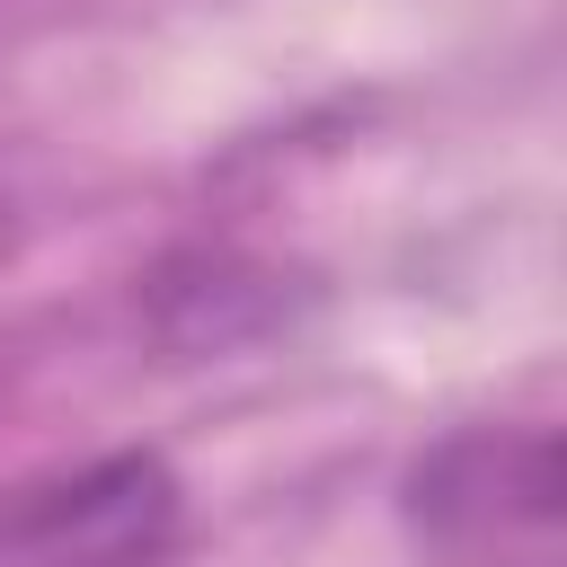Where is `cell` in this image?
<instances>
[{"mask_svg":"<svg viewBox=\"0 0 567 567\" xmlns=\"http://www.w3.org/2000/svg\"><path fill=\"white\" fill-rule=\"evenodd\" d=\"M168 532L177 478L151 452H115L71 478L0 496V567H159Z\"/></svg>","mask_w":567,"mask_h":567,"instance_id":"2","label":"cell"},{"mask_svg":"<svg viewBox=\"0 0 567 567\" xmlns=\"http://www.w3.org/2000/svg\"><path fill=\"white\" fill-rule=\"evenodd\" d=\"M399 514L443 558H523L540 567L558 540V425L505 416V425H452L425 443L399 478Z\"/></svg>","mask_w":567,"mask_h":567,"instance_id":"1","label":"cell"}]
</instances>
